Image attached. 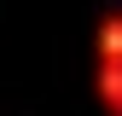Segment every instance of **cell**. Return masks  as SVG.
<instances>
[{
  "label": "cell",
  "instance_id": "6da1fadb",
  "mask_svg": "<svg viewBox=\"0 0 122 116\" xmlns=\"http://www.w3.org/2000/svg\"><path fill=\"white\" fill-rule=\"evenodd\" d=\"M93 93L105 116H122V64H93Z\"/></svg>",
  "mask_w": 122,
  "mask_h": 116
},
{
  "label": "cell",
  "instance_id": "7a4b0ae2",
  "mask_svg": "<svg viewBox=\"0 0 122 116\" xmlns=\"http://www.w3.org/2000/svg\"><path fill=\"white\" fill-rule=\"evenodd\" d=\"M93 64H122V12L99 23V41H93Z\"/></svg>",
  "mask_w": 122,
  "mask_h": 116
}]
</instances>
